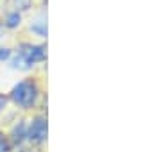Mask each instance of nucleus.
I'll return each instance as SVG.
<instances>
[{"label":"nucleus","mask_w":161,"mask_h":152,"mask_svg":"<svg viewBox=\"0 0 161 152\" xmlns=\"http://www.w3.org/2000/svg\"><path fill=\"white\" fill-rule=\"evenodd\" d=\"M38 97V86L32 81H22L11 91V99L22 107H31Z\"/></svg>","instance_id":"obj_1"},{"label":"nucleus","mask_w":161,"mask_h":152,"mask_svg":"<svg viewBox=\"0 0 161 152\" xmlns=\"http://www.w3.org/2000/svg\"><path fill=\"white\" fill-rule=\"evenodd\" d=\"M45 56H47V50L41 45H22L20 50H18V57L14 61V64L22 63L23 66H32L38 61H43Z\"/></svg>","instance_id":"obj_2"},{"label":"nucleus","mask_w":161,"mask_h":152,"mask_svg":"<svg viewBox=\"0 0 161 152\" xmlns=\"http://www.w3.org/2000/svg\"><path fill=\"white\" fill-rule=\"evenodd\" d=\"M25 136H27L31 141H43L47 138V120L36 118L34 122H32V125L29 127V131H27Z\"/></svg>","instance_id":"obj_3"},{"label":"nucleus","mask_w":161,"mask_h":152,"mask_svg":"<svg viewBox=\"0 0 161 152\" xmlns=\"http://www.w3.org/2000/svg\"><path fill=\"white\" fill-rule=\"evenodd\" d=\"M25 134H27L25 125H23V123H20V125H18V127H14V131H13V140L16 141V143H20V141L25 138Z\"/></svg>","instance_id":"obj_4"},{"label":"nucleus","mask_w":161,"mask_h":152,"mask_svg":"<svg viewBox=\"0 0 161 152\" xmlns=\"http://www.w3.org/2000/svg\"><path fill=\"white\" fill-rule=\"evenodd\" d=\"M6 25L7 27H16V25H20V14L18 13H11L6 20Z\"/></svg>","instance_id":"obj_5"},{"label":"nucleus","mask_w":161,"mask_h":152,"mask_svg":"<svg viewBox=\"0 0 161 152\" xmlns=\"http://www.w3.org/2000/svg\"><path fill=\"white\" fill-rule=\"evenodd\" d=\"M7 150H9V143H7V140L4 136L0 134V152H7Z\"/></svg>","instance_id":"obj_6"},{"label":"nucleus","mask_w":161,"mask_h":152,"mask_svg":"<svg viewBox=\"0 0 161 152\" xmlns=\"http://www.w3.org/2000/svg\"><path fill=\"white\" fill-rule=\"evenodd\" d=\"M9 56H11V50H9V48H0V61L7 59Z\"/></svg>","instance_id":"obj_7"},{"label":"nucleus","mask_w":161,"mask_h":152,"mask_svg":"<svg viewBox=\"0 0 161 152\" xmlns=\"http://www.w3.org/2000/svg\"><path fill=\"white\" fill-rule=\"evenodd\" d=\"M4 106H6V97H4V95H0V111L4 109Z\"/></svg>","instance_id":"obj_8"},{"label":"nucleus","mask_w":161,"mask_h":152,"mask_svg":"<svg viewBox=\"0 0 161 152\" xmlns=\"http://www.w3.org/2000/svg\"><path fill=\"white\" fill-rule=\"evenodd\" d=\"M22 152H29V150H22Z\"/></svg>","instance_id":"obj_9"}]
</instances>
